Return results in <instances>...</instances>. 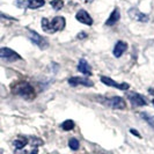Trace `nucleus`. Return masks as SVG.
<instances>
[{
	"instance_id": "nucleus-3",
	"label": "nucleus",
	"mask_w": 154,
	"mask_h": 154,
	"mask_svg": "<svg viewBox=\"0 0 154 154\" xmlns=\"http://www.w3.org/2000/svg\"><path fill=\"white\" fill-rule=\"evenodd\" d=\"M104 101H106L104 104L112 109H117V110L126 109V103H125L123 97H121V96H114V97H110V99H104Z\"/></svg>"
},
{
	"instance_id": "nucleus-22",
	"label": "nucleus",
	"mask_w": 154,
	"mask_h": 154,
	"mask_svg": "<svg viewBox=\"0 0 154 154\" xmlns=\"http://www.w3.org/2000/svg\"><path fill=\"white\" fill-rule=\"evenodd\" d=\"M30 154H38V151H37V149L35 148V149H32V151H31Z\"/></svg>"
},
{
	"instance_id": "nucleus-5",
	"label": "nucleus",
	"mask_w": 154,
	"mask_h": 154,
	"mask_svg": "<svg viewBox=\"0 0 154 154\" xmlns=\"http://www.w3.org/2000/svg\"><path fill=\"white\" fill-rule=\"evenodd\" d=\"M29 38L34 42V44H36V45L38 46L39 49H46L48 46H49V43H48V41H46L44 37H42L41 35H38L36 31H32V30H29Z\"/></svg>"
},
{
	"instance_id": "nucleus-17",
	"label": "nucleus",
	"mask_w": 154,
	"mask_h": 154,
	"mask_svg": "<svg viewBox=\"0 0 154 154\" xmlns=\"http://www.w3.org/2000/svg\"><path fill=\"white\" fill-rule=\"evenodd\" d=\"M73 128H74V122L71 121V119H67V121H65V122L62 124V129L65 130V131H69V130H72Z\"/></svg>"
},
{
	"instance_id": "nucleus-6",
	"label": "nucleus",
	"mask_w": 154,
	"mask_h": 154,
	"mask_svg": "<svg viewBox=\"0 0 154 154\" xmlns=\"http://www.w3.org/2000/svg\"><path fill=\"white\" fill-rule=\"evenodd\" d=\"M0 58L7 59V60H12V62L21 59V57L16 54L15 51L9 49V48H0Z\"/></svg>"
},
{
	"instance_id": "nucleus-12",
	"label": "nucleus",
	"mask_w": 154,
	"mask_h": 154,
	"mask_svg": "<svg viewBox=\"0 0 154 154\" xmlns=\"http://www.w3.org/2000/svg\"><path fill=\"white\" fill-rule=\"evenodd\" d=\"M119 16H121L119 9H118V8H115V9L111 12V14H110V16L108 17V20L106 21V26H114V24H116V23L118 22V20H119Z\"/></svg>"
},
{
	"instance_id": "nucleus-4",
	"label": "nucleus",
	"mask_w": 154,
	"mask_h": 154,
	"mask_svg": "<svg viewBox=\"0 0 154 154\" xmlns=\"http://www.w3.org/2000/svg\"><path fill=\"white\" fill-rule=\"evenodd\" d=\"M129 101L132 103V106L134 107H143V106H146V100L143 95H140L139 93L136 92H129L126 94Z\"/></svg>"
},
{
	"instance_id": "nucleus-16",
	"label": "nucleus",
	"mask_w": 154,
	"mask_h": 154,
	"mask_svg": "<svg viewBox=\"0 0 154 154\" xmlns=\"http://www.w3.org/2000/svg\"><path fill=\"white\" fill-rule=\"evenodd\" d=\"M50 5L52 6L54 9L59 11V9H62L63 6H64V1H63V0H51V1H50Z\"/></svg>"
},
{
	"instance_id": "nucleus-23",
	"label": "nucleus",
	"mask_w": 154,
	"mask_h": 154,
	"mask_svg": "<svg viewBox=\"0 0 154 154\" xmlns=\"http://www.w3.org/2000/svg\"><path fill=\"white\" fill-rule=\"evenodd\" d=\"M85 1H86V2H92L93 0H85Z\"/></svg>"
},
{
	"instance_id": "nucleus-11",
	"label": "nucleus",
	"mask_w": 154,
	"mask_h": 154,
	"mask_svg": "<svg viewBox=\"0 0 154 154\" xmlns=\"http://www.w3.org/2000/svg\"><path fill=\"white\" fill-rule=\"evenodd\" d=\"M126 49H128V44L125 42H123V41H118L116 43L115 48H114V56L117 57V58H119L126 51Z\"/></svg>"
},
{
	"instance_id": "nucleus-7",
	"label": "nucleus",
	"mask_w": 154,
	"mask_h": 154,
	"mask_svg": "<svg viewBox=\"0 0 154 154\" xmlns=\"http://www.w3.org/2000/svg\"><path fill=\"white\" fill-rule=\"evenodd\" d=\"M129 16L131 17L132 20H136V21H139V22H147L149 20L148 15L141 13L138 8H131L129 11Z\"/></svg>"
},
{
	"instance_id": "nucleus-9",
	"label": "nucleus",
	"mask_w": 154,
	"mask_h": 154,
	"mask_svg": "<svg viewBox=\"0 0 154 154\" xmlns=\"http://www.w3.org/2000/svg\"><path fill=\"white\" fill-rule=\"evenodd\" d=\"M69 84L71 86H86V87H92L94 84H93V81H91L89 79H87V78H80V77H73L71 78L69 80Z\"/></svg>"
},
{
	"instance_id": "nucleus-1",
	"label": "nucleus",
	"mask_w": 154,
	"mask_h": 154,
	"mask_svg": "<svg viewBox=\"0 0 154 154\" xmlns=\"http://www.w3.org/2000/svg\"><path fill=\"white\" fill-rule=\"evenodd\" d=\"M12 92L16 94V95H20L21 97L28 101L34 100L35 96H36L34 87L30 84L26 82V81H17V82H15L14 85L12 86Z\"/></svg>"
},
{
	"instance_id": "nucleus-13",
	"label": "nucleus",
	"mask_w": 154,
	"mask_h": 154,
	"mask_svg": "<svg viewBox=\"0 0 154 154\" xmlns=\"http://www.w3.org/2000/svg\"><path fill=\"white\" fill-rule=\"evenodd\" d=\"M78 69H79L81 73H84L85 75H91V74H92V71H91V67H89V64L87 63L86 59H80V60H79Z\"/></svg>"
},
{
	"instance_id": "nucleus-10",
	"label": "nucleus",
	"mask_w": 154,
	"mask_h": 154,
	"mask_svg": "<svg viewBox=\"0 0 154 154\" xmlns=\"http://www.w3.org/2000/svg\"><path fill=\"white\" fill-rule=\"evenodd\" d=\"M75 17H77V20L79 22L84 23V24H87V26H92L93 24L92 16L89 15L86 11H84V9H80L77 13V16H75Z\"/></svg>"
},
{
	"instance_id": "nucleus-18",
	"label": "nucleus",
	"mask_w": 154,
	"mask_h": 154,
	"mask_svg": "<svg viewBox=\"0 0 154 154\" xmlns=\"http://www.w3.org/2000/svg\"><path fill=\"white\" fill-rule=\"evenodd\" d=\"M27 145V140L26 139H17L14 141V146L17 148V149H21L23 147Z\"/></svg>"
},
{
	"instance_id": "nucleus-20",
	"label": "nucleus",
	"mask_w": 154,
	"mask_h": 154,
	"mask_svg": "<svg viewBox=\"0 0 154 154\" xmlns=\"http://www.w3.org/2000/svg\"><path fill=\"white\" fill-rule=\"evenodd\" d=\"M84 37H86L85 32H81V34H79V35H78V38H84Z\"/></svg>"
},
{
	"instance_id": "nucleus-8",
	"label": "nucleus",
	"mask_w": 154,
	"mask_h": 154,
	"mask_svg": "<svg viewBox=\"0 0 154 154\" xmlns=\"http://www.w3.org/2000/svg\"><path fill=\"white\" fill-rule=\"evenodd\" d=\"M101 81H102L104 85L110 86V87H114V88H118V89H121V91H126V89H129V85H128L126 82H123V84H118V82L114 81L111 78L102 77V78H101Z\"/></svg>"
},
{
	"instance_id": "nucleus-24",
	"label": "nucleus",
	"mask_w": 154,
	"mask_h": 154,
	"mask_svg": "<svg viewBox=\"0 0 154 154\" xmlns=\"http://www.w3.org/2000/svg\"><path fill=\"white\" fill-rule=\"evenodd\" d=\"M153 104H154V100H153Z\"/></svg>"
},
{
	"instance_id": "nucleus-21",
	"label": "nucleus",
	"mask_w": 154,
	"mask_h": 154,
	"mask_svg": "<svg viewBox=\"0 0 154 154\" xmlns=\"http://www.w3.org/2000/svg\"><path fill=\"white\" fill-rule=\"evenodd\" d=\"M131 133H132V134H134V136H137V137H140V134L138 133V131H134V130H131Z\"/></svg>"
},
{
	"instance_id": "nucleus-14",
	"label": "nucleus",
	"mask_w": 154,
	"mask_h": 154,
	"mask_svg": "<svg viewBox=\"0 0 154 154\" xmlns=\"http://www.w3.org/2000/svg\"><path fill=\"white\" fill-rule=\"evenodd\" d=\"M44 5V0H28L27 1V6L31 9H36V8L42 7Z\"/></svg>"
},
{
	"instance_id": "nucleus-2",
	"label": "nucleus",
	"mask_w": 154,
	"mask_h": 154,
	"mask_svg": "<svg viewBox=\"0 0 154 154\" xmlns=\"http://www.w3.org/2000/svg\"><path fill=\"white\" fill-rule=\"evenodd\" d=\"M42 28L45 32H49V34H54L56 31L63 30L65 24H66V21L63 16H56L52 20H48L45 17L42 19Z\"/></svg>"
},
{
	"instance_id": "nucleus-15",
	"label": "nucleus",
	"mask_w": 154,
	"mask_h": 154,
	"mask_svg": "<svg viewBox=\"0 0 154 154\" xmlns=\"http://www.w3.org/2000/svg\"><path fill=\"white\" fill-rule=\"evenodd\" d=\"M140 116H141V117H143V118L146 121L147 123L149 124V125H151V126L154 129V116L148 115L147 112H141V114H140Z\"/></svg>"
},
{
	"instance_id": "nucleus-19",
	"label": "nucleus",
	"mask_w": 154,
	"mask_h": 154,
	"mask_svg": "<svg viewBox=\"0 0 154 154\" xmlns=\"http://www.w3.org/2000/svg\"><path fill=\"white\" fill-rule=\"evenodd\" d=\"M69 146L71 147V149L77 151L78 148H79V141H78V139H75V138L71 139L69 141Z\"/></svg>"
}]
</instances>
